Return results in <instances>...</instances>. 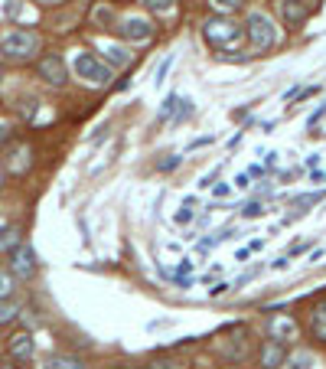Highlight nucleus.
Returning a JSON list of instances; mask_svg holds the SVG:
<instances>
[{
	"label": "nucleus",
	"instance_id": "nucleus-8",
	"mask_svg": "<svg viewBox=\"0 0 326 369\" xmlns=\"http://www.w3.org/2000/svg\"><path fill=\"white\" fill-rule=\"evenodd\" d=\"M278 17L287 27H300L310 17V4L307 0H278Z\"/></svg>",
	"mask_w": 326,
	"mask_h": 369
},
{
	"label": "nucleus",
	"instance_id": "nucleus-1",
	"mask_svg": "<svg viewBox=\"0 0 326 369\" xmlns=\"http://www.w3.org/2000/svg\"><path fill=\"white\" fill-rule=\"evenodd\" d=\"M203 36L212 49H238V43L245 39V27L232 17H209L203 23Z\"/></svg>",
	"mask_w": 326,
	"mask_h": 369
},
{
	"label": "nucleus",
	"instance_id": "nucleus-9",
	"mask_svg": "<svg viewBox=\"0 0 326 369\" xmlns=\"http://www.w3.org/2000/svg\"><path fill=\"white\" fill-rule=\"evenodd\" d=\"M121 36L130 39V43H144V39L154 36V23L144 17H128L121 23Z\"/></svg>",
	"mask_w": 326,
	"mask_h": 369
},
{
	"label": "nucleus",
	"instance_id": "nucleus-23",
	"mask_svg": "<svg viewBox=\"0 0 326 369\" xmlns=\"http://www.w3.org/2000/svg\"><path fill=\"white\" fill-rule=\"evenodd\" d=\"M186 275H193V262H186V258H183V262H179V268H177V278H186Z\"/></svg>",
	"mask_w": 326,
	"mask_h": 369
},
{
	"label": "nucleus",
	"instance_id": "nucleus-16",
	"mask_svg": "<svg viewBox=\"0 0 326 369\" xmlns=\"http://www.w3.org/2000/svg\"><path fill=\"white\" fill-rule=\"evenodd\" d=\"M20 314V301H13V297H0V327H7L10 321H17Z\"/></svg>",
	"mask_w": 326,
	"mask_h": 369
},
{
	"label": "nucleus",
	"instance_id": "nucleus-12",
	"mask_svg": "<svg viewBox=\"0 0 326 369\" xmlns=\"http://www.w3.org/2000/svg\"><path fill=\"white\" fill-rule=\"evenodd\" d=\"M310 333L326 343V301H320L317 307H313V314H310Z\"/></svg>",
	"mask_w": 326,
	"mask_h": 369
},
{
	"label": "nucleus",
	"instance_id": "nucleus-4",
	"mask_svg": "<svg viewBox=\"0 0 326 369\" xmlns=\"http://www.w3.org/2000/svg\"><path fill=\"white\" fill-rule=\"evenodd\" d=\"M245 36H248V43H252L258 53H268V49L278 43V29H274V23H271L264 13H252L248 23H245Z\"/></svg>",
	"mask_w": 326,
	"mask_h": 369
},
{
	"label": "nucleus",
	"instance_id": "nucleus-19",
	"mask_svg": "<svg viewBox=\"0 0 326 369\" xmlns=\"http://www.w3.org/2000/svg\"><path fill=\"white\" fill-rule=\"evenodd\" d=\"M173 4H177V0H144V7L154 10V13H170Z\"/></svg>",
	"mask_w": 326,
	"mask_h": 369
},
{
	"label": "nucleus",
	"instance_id": "nucleus-18",
	"mask_svg": "<svg viewBox=\"0 0 326 369\" xmlns=\"http://www.w3.org/2000/svg\"><path fill=\"white\" fill-rule=\"evenodd\" d=\"M13 294V275L10 268H0V297H10Z\"/></svg>",
	"mask_w": 326,
	"mask_h": 369
},
{
	"label": "nucleus",
	"instance_id": "nucleus-5",
	"mask_svg": "<svg viewBox=\"0 0 326 369\" xmlns=\"http://www.w3.org/2000/svg\"><path fill=\"white\" fill-rule=\"evenodd\" d=\"M10 275L23 278V281L36 275V255H33V248L23 246V242H20L17 248H10Z\"/></svg>",
	"mask_w": 326,
	"mask_h": 369
},
{
	"label": "nucleus",
	"instance_id": "nucleus-27",
	"mask_svg": "<svg viewBox=\"0 0 326 369\" xmlns=\"http://www.w3.org/2000/svg\"><path fill=\"white\" fill-rule=\"evenodd\" d=\"M212 193H215L219 199H222V196H229V183H215V187H212Z\"/></svg>",
	"mask_w": 326,
	"mask_h": 369
},
{
	"label": "nucleus",
	"instance_id": "nucleus-11",
	"mask_svg": "<svg viewBox=\"0 0 326 369\" xmlns=\"http://www.w3.org/2000/svg\"><path fill=\"white\" fill-rule=\"evenodd\" d=\"M284 356H287V343L268 340V343H264V347H261V366L278 369L280 363H284Z\"/></svg>",
	"mask_w": 326,
	"mask_h": 369
},
{
	"label": "nucleus",
	"instance_id": "nucleus-10",
	"mask_svg": "<svg viewBox=\"0 0 326 369\" xmlns=\"http://www.w3.org/2000/svg\"><path fill=\"white\" fill-rule=\"evenodd\" d=\"M36 353V343H33V333H13L10 337V360H29Z\"/></svg>",
	"mask_w": 326,
	"mask_h": 369
},
{
	"label": "nucleus",
	"instance_id": "nucleus-32",
	"mask_svg": "<svg viewBox=\"0 0 326 369\" xmlns=\"http://www.w3.org/2000/svg\"><path fill=\"white\" fill-rule=\"evenodd\" d=\"M0 183H4V170H0Z\"/></svg>",
	"mask_w": 326,
	"mask_h": 369
},
{
	"label": "nucleus",
	"instance_id": "nucleus-2",
	"mask_svg": "<svg viewBox=\"0 0 326 369\" xmlns=\"http://www.w3.org/2000/svg\"><path fill=\"white\" fill-rule=\"evenodd\" d=\"M39 53V36L33 29H13L0 39V56L13 59V62H27Z\"/></svg>",
	"mask_w": 326,
	"mask_h": 369
},
{
	"label": "nucleus",
	"instance_id": "nucleus-31",
	"mask_svg": "<svg viewBox=\"0 0 326 369\" xmlns=\"http://www.w3.org/2000/svg\"><path fill=\"white\" fill-rule=\"evenodd\" d=\"M0 369H17V366H13V360H0Z\"/></svg>",
	"mask_w": 326,
	"mask_h": 369
},
{
	"label": "nucleus",
	"instance_id": "nucleus-28",
	"mask_svg": "<svg viewBox=\"0 0 326 369\" xmlns=\"http://www.w3.org/2000/svg\"><path fill=\"white\" fill-rule=\"evenodd\" d=\"M167 69H170V59H163V66L157 69V86H160V82H163V76H167Z\"/></svg>",
	"mask_w": 326,
	"mask_h": 369
},
{
	"label": "nucleus",
	"instance_id": "nucleus-22",
	"mask_svg": "<svg viewBox=\"0 0 326 369\" xmlns=\"http://www.w3.org/2000/svg\"><path fill=\"white\" fill-rule=\"evenodd\" d=\"M323 193H307V196H297V206H310V203H320Z\"/></svg>",
	"mask_w": 326,
	"mask_h": 369
},
{
	"label": "nucleus",
	"instance_id": "nucleus-29",
	"mask_svg": "<svg viewBox=\"0 0 326 369\" xmlns=\"http://www.w3.org/2000/svg\"><path fill=\"white\" fill-rule=\"evenodd\" d=\"M177 163H179V157H170V161H163V163H160V170H173Z\"/></svg>",
	"mask_w": 326,
	"mask_h": 369
},
{
	"label": "nucleus",
	"instance_id": "nucleus-30",
	"mask_svg": "<svg viewBox=\"0 0 326 369\" xmlns=\"http://www.w3.org/2000/svg\"><path fill=\"white\" fill-rule=\"evenodd\" d=\"M10 141V124H0V144Z\"/></svg>",
	"mask_w": 326,
	"mask_h": 369
},
{
	"label": "nucleus",
	"instance_id": "nucleus-15",
	"mask_svg": "<svg viewBox=\"0 0 326 369\" xmlns=\"http://www.w3.org/2000/svg\"><path fill=\"white\" fill-rule=\"evenodd\" d=\"M39 369H85L82 360H75V356H49V360H43V366Z\"/></svg>",
	"mask_w": 326,
	"mask_h": 369
},
{
	"label": "nucleus",
	"instance_id": "nucleus-26",
	"mask_svg": "<svg viewBox=\"0 0 326 369\" xmlns=\"http://www.w3.org/2000/svg\"><path fill=\"white\" fill-rule=\"evenodd\" d=\"M150 369H179V363H173V360H160V363H154Z\"/></svg>",
	"mask_w": 326,
	"mask_h": 369
},
{
	"label": "nucleus",
	"instance_id": "nucleus-13",
	"mask_svg": "<svg viewBox=\"0 0 326 369\" xmlns=\"http://www.w3.org/2000/svg\"><path fill=\"white\" fill-rule=\"evenodd\" d=\"M280 366L284 369H313L317 366V360H313V353L310 350H297V353H290V356H284Z\"/></svg>",
	"mask_w": 326,
	"mask_h": 369
},
{
	"label": "nucleus",
	"instance_id": "nucleus-25",
	"mask_svg": "<svg viewBox=\"0 0 326 369\" xmlns=\"http://www.w3.org/2000/svg\"><path fill=\"white\" fill-rule=\"evenodd\" d=\"M177 222H179V226H186V222H193V213H189V209H179V213H177Z\"/></svg>",
	"mask_w": 326,
	"mask_h": 369
},
{
	"label": "nucleus",
	"instance_id": "nucleus-17",
	"mask_svg": "<svg viewBox=\"0 0 326 369\" xmlns=\"http://www.w3.org/2000/svg\"><path fill=\"white\" fill-rule=\"evenodd\" d=\"M20 246V229L17 226H7L0 232V252H10V248Z\"/></svg>",
	"mask_w": 326,
	"mask_h": 369
},
{
	"label": "nucleus",
	"instance_id": "nucleus-6",
	"mask_svg": "<svg viewBox=\"0 0 326 369\" xmlns=\"http://www.w3.org/2000/svg\"><path fill=\"white\" fill-rule=\"evenodd\" d=\"M36 72H39V79L43 82H49V86H65V79H69V72H65V59L62 56H46V59H39V66H36Z\"/></svg>",
	"mask_w": 326,
	"mask_h": 369
},
{
	"label": "nucleus",
	"instance_id": "nucleus-14",
	"mask_svg": "<svg viewBox=\"0 0 326 369\" xmlns=\"http://www.w3.org/2000/svg\"><path fill=\"white\" fill-rule=\"evenodd\" d=\"M104 59H108L104 66H128L130 53L124 46H114V43H108V46H104Z\"/></svg>",
	"mask_w": 326,
	"mask_h": 369
},
{
	"label": "nucleus",
	"instance_id": "nucleus-21",
	"mask_svg": "<svg viewBox=\"0 0 326 369\" xmlns=\"http://www.w3.org/2000/svg\"><path fill=\"white\" fill-rule=\"evenodd\" d=\"M177 105H179V98H177V95H170L167 102H163V108H160V121H170V114H173Z\"/></svg>",
	"mask_w": 326,
	"mask_h": 369
},
{
	"label": "nucleus",
	"instance_id": "nucleus-20",
	"mask_svg": "<svg viewBox=\"0 0 326 369\" xmlns=\"http://www.w3.org/2000/svg\"><path fill=\"white\" fill-rule=\"evenodd\" d=\"M209 4H212L219 13H232V10L242 7V0H209Z\"/></svg>",
	"mask_w": 326,
	"mask_h": 369
},
{
	"label": "nucleus",
	"instance_id": "nucleus-24",
	"mask_svg": "<svg viewBox=\"0 0 326 369\" xmlns=\"http://www.w3.org/2000/svg\"><path fill=\"white\" fill-rule=\"evenodd\" d=\"M261 213H264V209H261V203H248V206H245V216H248V219L261 216Z\"/></svg>",
	"mask_w": 326,
	"mask_h": 369
},
{
	"label": "nucleus",
	"instance_id": "nucleus-3",
	"mask_svg": "<svg viewBox=\"0 0 326 369\" xmlns=\"http://www.w3.org/2000/svg\"><path fill=\"white\" fill-rule=\"evenodd\" d=\"M72 72L92 86H108V79H111V66H104V59L92 56V53H75Z\"/></svg>",
	"mask_w": 326,
	"mask_h": 369
},
{
	"label": "nucleus",
	"instance_id": "nucleus-7",
	"mask_svg": "<svg viewBox=\"0 0 326 369\" xmlns=\"http://www.w3.org/2000/svg\"><path fill=\"white\" fill-rule=\"evenodd\" d=\"M268 340H278V343L297 340V321L287 317V314H274L268 321Z\"/></svg>",
	"mask_w": 326,
	"mask_h": 369
}]
</instances>
